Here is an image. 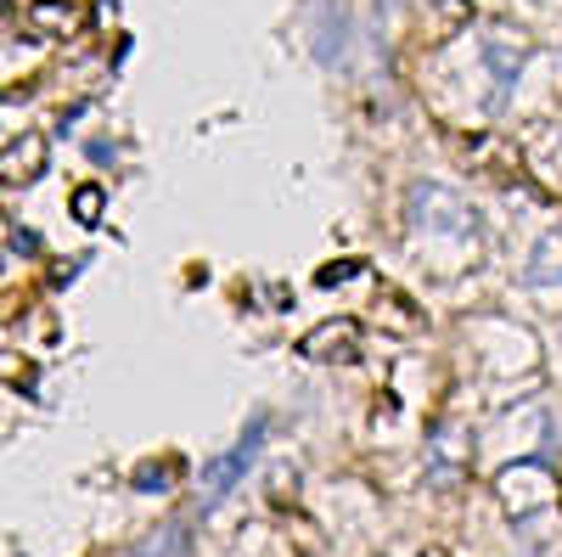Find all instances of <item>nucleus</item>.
<instances>
[{"mask_svg":"<svg viewBox=\"0 0 562 557\" xmlns=\"http://www.w3.org/2000/svg\"><path fill=\"white\" fill-rule=\"evenodd\" d=\"M259 445H265V423H254V428L237 439V450H225L220 461H209V479H203V506H220V501L231 495V484H237V479L254 468Z\"/></svg>","mask_w":562,"mask_h":557,"instance_id":"f03ea898","label":"nucleus"},{"mask_svg":"<svg viewBox=\"0 0 562 557\" xmlns=\"http://www.w3.org/2000/svg\"><path fill=\"white\" fill-rule=\"evenodd\" d=\"M411 225L428 231V237H445V243H473L479 237V220L461 198H450L445 186H416L411 192Z\"/></svg>","mask_w":562,"mask_h":557,"instance_id":"f257e3e1","label":"nucleus"},{"mask_svg":"<svg viewBox=\"0 0 562 557\" xmlns=\"http://www.w3.org/2000/svg\"><path fill=\"white\" fill-rule=\"evenodd\" d=\"M557 276H562V231H551V237L540 243V254L529 259V282H535V288L557 282Z\"/></svg>","mask_w":562,"mask_h":557,"instance_id":"7ed1b4c3","label":"nucleus"}]
</instances>
